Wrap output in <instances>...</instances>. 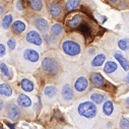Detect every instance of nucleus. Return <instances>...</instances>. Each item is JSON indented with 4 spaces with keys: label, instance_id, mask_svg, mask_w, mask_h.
<instances>
[{
    "label": "nucleus",
    "instance_id": "e433bc0d",
    "mask_svg": "<svg viewBox=\"0 0 129 129\" xmlns=\"http://www.w3.org/2000/svg\"><path fill=\"white\" fill-rule=\"evenodd\" d=\"M6 124H7V126H8V127H9L10 129H15V128H14V126H13L12 124H10L9 122H6Z\"/></svg>",
    "mask_w": 129,
    "mask_h": 129
},
{
    "label": "nucleus",
    "instance_id": "dca6fc26",
    "mask_svg": "<svg viewBox=\"0 0 129 129\" xmlns=\"http://www.w3.org/2000/svg\"><path fill=\"white\" fill-rule=\"evenodd\" d=\"M83 22V15L82 14H75L67 21V25L70 28H78L79 25Z\"/></svg>",
    "mask_w": 129,
    "mask_h": 129
},
{
    "label": "nucleus",
    "instance_id": "cd10ccee",
    "mask_svg": "<svg viewBox=\"0 0 129 129\" xmlns=\"http://www.w3.org/2000/svg\"><path fill=\"white\" fill-rule=\"evenodd\" d=\"M1 24H2V27H3L4 29H8V28L10 27V25L12 24V15H11V14L5 15V16L3 17V19H2Z\"/></svg>",
    "mask_w": 129,
    "mask_h": 129
},
{
    "label": "nucleus",
    "instance_id": "72a5a7b5",
    "mask_svg": "<svg viewBox=\"0 0 129 129\" xmlns=\"http://www.w3.org/2000/svg\"><path fill=\"white\" fill-rule=\"evenodd\" d=\"M15 6L17 7V9H18V10H22V9H23V6L21 5V2L19 1V0H18V1L16 2V4H15Z\"/></svg>",
    "mask_w": 129,
    "mask_h": 129
},
{
    "label": "nucleus",
    "instance_id": "f3484780",
    "mask_svg": "<svg viewBox=\"0 0 129 129\" xmlns=\"http://www.w3.org/2000/svg\"><path fill=\"white\" fill-rule=\"evenodd\" d=\"M0 73L3 79L5 80H10L13 76V72L12 70L6 65L5 63H0Z\"/></svg>",
    "mask_w": 129,
    "mask_h": 129
},
{
    "label": "nucleus",
    "instance_id": "1a4fd4ad",
    "mask_svg": "<svg viewBox=\"0 0 129 129\" xmlns=\"http://www.w3.org/2000/svg\"><path fill=\"white\" fill-rule=\"evenodd\" d=\"M63 34V25L61 23H54L51 27V34L47 39H49L50 43L51 42H56Z\"/></svg>",
    "mask_w": 129,
    "mask_h": 129
},
{
    "label": "nucleus",
    "instance_id": "4c0bfd02",
    "mask_svg": "<svg viewBox=\"0 0 129 129\" xmlns=\"http://www.w3.org/2000/svg\"><path fill=\"white\" fill-rule=\"evenodd\" d=\"M126 104H127V106L129 107V98H127V99H126Z\"/></svg>",
    "mask_w": 129,
    "mask_h": 129
},
{
    "label": "nucleus",
    "instance_id": "f03ea898",
    "mask_svg": "<svg viewBox=\"0 0 129 129\" xmlns=\"http://www.w3.org/2000/svg\"><path fill=\"white\" fill-rule=\"evenodd\" d=\"M76 112L80 118L85 120H94L98 116V108L91 101H82L76 107Z\"/></svg>",
    "mask_w": 129,
    "mask_h": 129
},
{
    "label": "nucleus",
    "instance_id": "f8f14e48",
    "mask_svg": "<svg viewBox=\"0 0 129 129\" xmlns=\"http://www.w3.org/2000/svg\"><path fill=\"white\" fill-rule=\"evenodd\" d=\"M57 87L54 85H47L43 90V96L47 102H53L57 98Z\"/></svg>",
    "mask_w": 129,
    "mask_h": 129
},
{
    "label": "nucleus",
    "instance_id": "7ed1b4c3",
    "mask_svg": "<svg viewBox=\"0 0 129 129\" xmlns=\"http://www.w3.org/2000/svg\"><path fill=\"white\" fill-rule=\"evenodd\" d=\"M61 50L64 54L69 57H76L82 51V44L79 42L78 39L67 38L62 41Z\"/></svg>",
    "mask_w": 129,
    "mask_h": 129
},
{
    "label": "nucleus",
    "instance_id": "4468645a",
    "mask_svg": "<svg viewBox=\"0 0 129 129\" xmlns=\"http://www.w3.org/2000/svg\"><path fill=\"white\" fill-rule=\"evenodd\" d=\"M34 24L35 26L41 31L42 34H46L48 33V30H49V22L42 18V17H36L34 18Z\"/></svg>",
    "mask_w": 129,
    "mask_h": 129
},
{
    "label": "nucleus",
    "instance_id": "4be33fe9",
    "mask_svg": "<svg viewBox=\"0 0 129 129\" xmlns=\"http://www.w3.org/2000/svg\"><path fill=\"white\" fill-rule=\"evenodd\" d=\"M80 2H81V0H66L64 7H65V10L67 12H71L79 7Z\"/></svg>",
    "mask_w": 129,
    "mask_h": 129
},
{
    "label": "nucleus",
    "instance_id": "ddd939ff",
    "mask_svg": "<svg viewBox=\"0 0 129 129\" xmlns=\"http://www.w3.org/2000/svg\"><path fill=\"white\" fill-rule=\"evenodd\" d=\"M90 81L92 85L96 88H105L107 84L105 78L99 72H93L90 74Z\"/></svg>",
    "mask_w": 129,
    "mask_h": 129
},
{
    "label": "nucleus",
    "instance_id": "a211bd4d",
    "mask_svg": "<svg viewBox=\"0 0 129 129\" xmlns=\"http://www.w3.org/2000/svg\"><path fill=\"white\" fill-rule=\"evenodd\" d=\"M12 94V87L10 86L9 83L3 82L0 83V96L3 98H9Z\"/></svg>",
    "mask_w": 129,
    "mask_h": 129
},
{
    "label": "nucleus",
    "instance_id": "58836bf2",
    "mask_svg": "<svg viewBox=\"0 0 129 129\" xmlns=\"http://www.w3.org/2000/svg\"><path fill=\"white\" fill-rule=\"evenodd\" d=\"M111 2H116V1H118V0H110Z\"/></svg>",
    "mask_w": 129,
    "mask_h": 129
},
{
    "label": "nucleus",
    "instance_id": "473e14b6",
    "mask_svg": "<svg viewBox=\"0 0 129 129\" xmlns=\"http://www.w3.org/2000/svg\"><path fill=\"white\" fill-rule=\"evenodd\" d=\"M5 110V104L3 102V100L0 98V115H1L3 113V111Z\"/></svg>",
    "mask_w": 129,
    "mask_h": 129
},
{
    "label": "nucleus",
    "instance_id": "423d86ee",
    "mask_svg": "<svg viewBox=\"0 0 129 129\" xmlns=\"http://www.w3.org/2000/svg\"><path fill=\"white\" fill-rule=\"evenodd\" d=\"M88 87H89L88 79H87L85 76H83V75L77 77L76 80L74 81L73 88H74V91L76 92L77 95H82V94H84V93L88 90Z\"/></svg>",
    "mask_w": 129,
    "mask_h": 129
},
{
    "label": "nucleus",
    "instance_id": "39448f33",
    "mask_svg": "<svg viewBox=\"0 0 129 129\" xmlns=\"http://www.w3.org/2000/svg\"><path fill=\"white\" fill-rule=\"evenodd\" d=\"M4 113H5V116L13 122L18 121V119L20 118V115H21V111H20L19 106H17L13 101H10L5 105V112Z\"/></svg>",
    "mask_w": 129,
    "mask_h": 129
},
{
    "label": "nucleus",
    "instance_id": "9d476101",
    "mask_svg": "<svg viewBox=\"0 0 129 129\" xmlns=\"http://www.w3.org/2000/svg\"><path fill=\"white\" fill-rule=\"evenodd\" d=\"M48 9H49L50 14L54 18H60L61 15L63 14V8H62L61 4L59 2H57V1L50 2L48 4Z\"/></svg>",
    "mask_w": 129,
    "mask_h": 129
},
{
    "label": "nucleus",
    "instance_id": "9b49d317",
    "mask_svg": "<svg viewBox=\"0 0 129 129\" xmlns=\"http://www.w3.org/2000/svg\"><path fill=\"white\" fill-rule=\"evenodd\" d=\"M73 96H74V92H73V89L71 87V85L69 83H65L62 88H61V98L64 102H70L73 100Z\"/></svg>",
    "mask_w": 129,
    "mask_h": 129
},
{
    "label": "nucleus",
    "instance_id": "ea45409f",
    "mask_svg": "<svg viewBox=\"0 0 129 129\" xmlns=\"http://www.w3.org/2000/svg\"><path fill=\"white\" fill-rule=\"evenodd\" d=\"M0 129H3V128H2V127H1V126H0Z\"/></svg>",
    "mask_w": 129,
    "mask_h": 129
},
{
    "label": "nucleus",
    "instance_id": "c756f323",
    "mask_svg": "<svg viewBox=\"0 0 129 129\" xmlns=\"http://www.w3.org/2000/svg\"><path fill=\"white\" fill-rule=\"evenodd\" d=\"M120 129H129V120L126 118H122L119 122Z\"/></svg>",
    "mask_w": 129,
    "mask_h": 129
},
{
    "label": "nucleus",
    "instance_id": "c9c22d12",
    "mask_svg": "<svg viewBox=\"0 0 129 129\" xmlns=\"http://www.w3.org/2000/svg\"><path fill=\"white\" fill-rule=\"evenodd\" d=\"M125 82H127V83H129V72L126 74V76H125Z\"/></svg>",
    "mask_w": 129,
    "mask_h": 129
},
{
    "label": "nucleus",
    "instance_id": "b1692460",
    "mask_svg": "<svg viewBox=\"0 0 129 129\" xmlns=\"http://www.w3.org/2000/svg\"><path fill=\"white\" fill-rule=\"evenodd\" d=\"M115 58H116V60L119 62V64L121 65V67H122L125 71H128V70H129V62H128V60H127L120 52H116V53H115Z\"/></svg>",
    "mask_w": 129,
    "mask_h": 129
},
{
    "label": "nucleus",
    "instance_id": "5701e85b",
    "mask_svg": "<svg viewBox=\"0 0 129 129\" xmlns=\"http://www.w3.org/2000/svg\"><path fill=\"white\" fill-rule=\"evenodd\" d=\"M114 110H115V106H114L113 102H111V101H105V103L102 106L103 114L105 116H111L114 113Z\"/></svg>",
    "mask_w": 129,
    "mask_h": 129
},
{
    "label": "nucleus",
    "instance_id": "7c9ffc66",
    "mask_svg": "<svg viewBox=\"0 0 129 129\" xmlns=\"http://www.w3.org/2000/svg\"><path fill=\"white\" fill-rule=\"evenodd\" d=\"M7 47H8V49H9L10 51L15 50V48H16V40H15L14 38L9 39V40L7 41Z\"/></svg>",
    "mask_w": 129,
    "mask_h": 129
},
{
    "label": "nucleus",
    "instance_id": "a878e982",
    "mask_svg": "<svg viewBox=\"0 0 129 129\" xmlns=\"http://www.w3.org/2000/svg\"><path fill=\"white\" fill-rule=\"evenodd\" d=\"M106 55L105 54H98L93 57V59L91 60V66L93 67H99L101 65H103L105 60H106Z\"/></svg>",
    "mask_w": 129,
    "mask_h": 129
},
{
    "label": "nucleus",
    "instance_id": "2eb2a0df",
    "mask_svg": "<svg viewBox=\"0 0 129 129\" xmlns=\"http://www.w3.org/2000/svg\"><path fill=\"white\" fill-rule=\"evenodd\" d=\"M25 28H26V25L21 20H15L11 24V30L14 35H21L25 30Z\"/></svg>",
    "mask_w": 129,
    "mask_h": 129
},
{
    "label": "nucleus",
    "instance_id": "c85d7f7f",
    "mask_svg": "<svg viewBox=\"0 0 129 129\" xmlns=\"http://www.w3.org/2000/svg\"><path fill=\"white\" fill-rule=\"evenodd\" d=\"M118 47L123 50V51H126L129 49V39H122L118 42Z\"/></svg>",
    "mask_w": 129,
    "mask_h": 129
},
{
    "label": "nucleus",
    "instance_id": "f704fd0d",
    "mask_svg": "<svg viewBox=\"0 0 129 129\" xmlns=\"http://www.w3.org/2000/svg\"><path fill=\"white\" fill-rule=\"evenodd\" d=\"M4 10H5V8H4V6L0 3V15H2L3 13H4Z\"/></svg>",
    "mask_w": 129,
    "mask_h": 129
},
{
    "label": "nucleus",
    "instance_id": "bb28decb",
    "mask_svg": "<svg viewBox=\"0 0 129 129\" xmlns=\"http://www.w3.org/2000/svg\"><path fill=\"white\" fill-rule=\"evenodd\" d=\"M78 29L80 30V33H82L86 38L90 37V35H91V29H90V26H89L88 23H86V22H82V23L79 25Z\"/></svg>",
    "mask_w": 129,
    "mask_h": 129
},
{
    "label": "nucleus",
    "instance_id": "6ab92c4d",
    "mask_svg": "<svg viewBox=\"0 0 129 129\" xmlns=\"http://www.w3.org/2000/svg\"><path fill=\"white\" fill-rule=\"evenodd\" d=\"M118 71V64L114 61H108L105 66H104V72L107 73L108 75H112L113 73L117 72Z\"/></svg>",
    "mask_w": 129,
    "mask_h": 129
},
{
    "label": "nucleus",
    "instance_id": "aec40b11",
    "mask_svg": "<svg viewBox=\"0 0 129 129\" xmlns=\"http://www.w3.org/2000/svg\"><path fill=\"white\" fill-rule=\"evenodd\" d=\"M20 86L26 92H33L35 90L34 82L31 81L30 79H28V78H22L20 80Z\"/></svg>",
    "mask_w": 129,
    "mask_h": 129
},
{
    "label": "nucleus",
    "instance_id": "2f4dec72",
    "mask_svg": "<svg viewBox=\"0 0 129 129\" xmlns=\"http://www.w3.org/2000/svg\"><path fill=\"white\" fill-rule=\"evenodd\" d=\"M6 52H7L6 46L2 43H0V58H3L6 55Z\"/></svg>",
    "mask_w": 129,
    "mask_h": 129
},
{
    "label": "nucleus",
    "instance_id": "393cba45",
    "mask_svg": "<svg viewBox=\"0 0 129 129\" xmlns=\"http://www.w3.org/2000/svg\"><path fill=\"white\" fill-rule=\"evenodd\" d=\"M107 96L101 92H92L90 94V100L91 102H93L95 105H99V104H102L106 101Z\"/></svg>",
    "mask_w": 129,
    "mask_h": 129
},
{
    "label": "nucleus",
    "instance_id": "6e6552de",
    "mask_svg": "<svg viewBox=\"0 0 129 129\" xmlns=\"http://www.w3.org/2000/svg\"><path fill=\"white\" fill-rule=\"evenodd\" d=\"M17 104H18L19 108H21L23 111H29V110H31V107H33V102H31L30 98L24 93L18 94Z\"/></svg>",
    "mask_w": 129,
    "mask_h": 129
},
{
    "label": "nucleus",
    "instance_id": "0eeeda50",
    "mask_svg": "<svg viewBox=\"0 0 129 129\" xmlns=\"http://www.w3.org/2000/svg\"><path fill=\"white\" fill-rule=\"evenodd\" d=\"M25 41H26V43H28L30 45H34V46H37V47H42L43 42H44L42 36L36 29L28 30V33L25 36Z\"/></svg>",
    "mask_w": 129,
    "mask_h": 129
},
{
    "label": "nucleus",
    "instance_id": "20e7f679",
    "mask_svg": "<svg viewBox=\"0 0 129 129\" xmlns=\"http://www.w3.org/2000/svg\"><path fill=\"white\" fill-rule=\"evenodd\" d=\"M40 58H41V54L33 48H24L19 53L20 63L24 64V66L36 65V64L39 63Z\"/></svg>",
    "mask_w": 129,
    "mask_h": 129
},
{
    "label": "nucleus",
    "instance_id": "412c9836",
    "mask_svg": "<svg viewBox=\"0 0 129 129\" xmlns=\"http://www.w3.org/2000/svg\"><path fill=\"white\" fill-rule=\"evenodd\" d=\"M29 7L33 9L34 11L41 12L44 9V3L42 0H26Z\"/></svg>",
    "mask_w": 129,
    "mask_h": 129
},
{
    "label": "nucleus",
    "instance_id": "f257e3e1",
    "mask_svg": "<svg viewBox=\"0 0 129 129\" xmlns=\"http://www.w3.org/2000/svg\"><path fill=\"white\" fill-rule=\"evenodd\" d=\"M41 70L47 77L55 78L61 73L60 62L55 56L46 55L41 63Z\"/></svg>",
    "mask_w": 129,
    "mask_h": 129
}]
</instances>
